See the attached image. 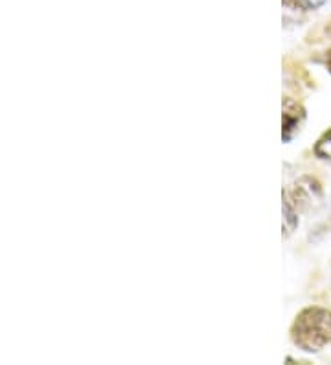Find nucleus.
Wrapping results in <instances>:
<instances>
[{
    "mask_svg": "<svg viewBox=\"0 0 331 365\" xmlns=\"http://www.w3.org/2000/svg\"><path fill=\"white\" fill-rule=\"evenodd\" d=\"M296 223H298V210H296L295 203L289 200V196L283 192V225H285L287 235H291L295 231Z\"/></svg>",
    "mask_w": 331,
    "mask_h": 365,
    "instance_id": "obj_3",
    "label": "nucleus"
},
{
    "mask_svg": "<svg viewBox=\"0 0 331 365\" xmlns=\"http://www.w3.org/2000/svg\"><path fill=\"white\" fill-rule=\"evenodd\" d=\"M291 339L302 351L317 352L331 343V312L326 308H304L291 327Z\"/></svg>",
    "mask_w": 331,
    "mask_h": 365,
    "instance_id": "obj_1",
    "label": "nucleus"
},
{
    "mask_svg": "<svg viewBox=\"0 0 331 365\" xmlns=\"http://www.w3.org/2000/svg\"><path fill=\"white\" fill-rule=\"evenodd\" d=\"M315 155L322 160H331V130H327L322 137L318 138L313 148Z\"/></svg>",
    "mask_w": 331,
    "mask_h": 365,
    "instance_id": "obj_4",
    "label": "nucleus"
},
{
    "mask_svg": "<svg viewBox=\"0 0 331 365\" xmlns=\"http://www.w3.org/2000/svg\"><path fill=\"white\" fill-rule=\"evenodd\" d=\"M326 67H327V71L331 72V48L326 52Z\"/></svg>",
    "mask_w": 331,
    "mask_h": 365,
    "instance_id": "obj_5",
    "label": "nucleus"
},
{
    "mask_svg": "<svg viewBox=\"0 0 331 365\" xmlns=\"http://www.w3.org/2000/svg\"><path fill=\"white\" fill-rule=\"evenodd\" d=\"M305 111L304 107L293 98L283 100V140H291L293 135L298 131V125L304 122Z\"/></svg>",
    "mask_w": 331,
    "mask_h": 365,
    "instance_id": "obj_2",
    "label": "nucleus"
}]
</instances>
